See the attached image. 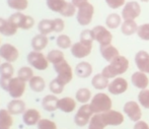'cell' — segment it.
Wrapping results in <instances>:
<instances>
[{
	"mask_svg": "<svg viewBox=\"0 0 149 129\" xmlns=\"http://www.w3.org/2000/svg\"><path fill=\"white\" fill-rule=\"evenodd\" d=\"M129 69V60L126 57L119 55L118 57L112 60L108 66L102 70V74L107 78H115L118 75L124 74Z\"/></svg>",
	"mask_w": 149,
	"mask_h": 129,
	"instance_id": "1",
	"label": "cell"
},
{
	"mask_svg": "<svg viewBox=\"0 0 149 129\" xmlns=\"http://www.w3.org/2000/svg\"><path fill=\"white\" fill-rule=\"evenodd\" d=\"M90 108H91L93 114H102L112 110V100L104 93H98L90 102Z\"/></svg>",
	"mask_w": 149,
	"mask_h": 129,
	"instance_id": "2",
	"label": "cell"
},
{
	"mask_svg": "<svg viewBox=\"0 0 149 129\" xmlns=\"http://www.w3.org/2000/svg\"><path fill=\"white\" fill-rule=\"evenodd\" d=\"M93 13H94L93 5L91 3H89L88 1L83 2L82 4H80L77 7L76 20L78 22V24L82 27L88 26L92 20Z\"/></svg>",
	"mask_w": 149,
	"mask_h": 129,
	"instance_id": "3",
	"label": "cell"
},
{
	"mask_svg": "<svg viewBox=\"0 0 149 129\" xmlns=\"http://www.w3.org/2000/svg\"><path fill=\"white\" fill-rule=\"evenodd\" d=\"M26 61L30 64L31 67L37 69L40 71H44L49 66V61L47 59V56L40 51H31L26 56Z\"/></svg>",
	"mask_w": 149,
	"mask_h": 129,
	"instance_id": "4",
	"label": "cell"
},
{
	"mask_svg": "<svg viewBox=\"0 0 149 129\" xmlns=\"http://www.w3.org/2000/svg\"><path fill=\"white\" fill-rule=\"evenodd\" d=\"M8 20L13 25H15L17 29H22L24 31L31 29V27L35 26V18L31 15L22 13V11L14 12L13 14H11L9 16Z\"/></svg>",
	"mask_w": 149,
	"mask_h": 129,
	"instance_id": "5",
	"label": "cell"
},
{
	"mask_svg": "<svg viewBox=\"0 0 149 129\" xmlns=\"http://www.w3.org/2000/svg\"><path fill=\"white\" fill-rule=\"evenodd\" d=\"M54 70L57 73V78L62 81L64 84H67L72 80L73 78V70L72 67L69 65V63L66 60H62L60 62L53 65Z\"/></svg>",
	"mask_w": 149,
	"mask_h": 129,
	"instance_id": "6",
	"label": "cell"
},
{
	"mask_svg": "<svg viewBox=\"0 0 149 129\" xmlns=\"http://www.w3.org/2000/svg\"><path fill=\"white\" fill-rule=\"evenodd\" d=\"M26 82L18 76L12 77L9 80L7 93L12 99H20L26 93Z\"/></svg>",
	"mask_w": 149,
	"mask_h": 129,
	"instance_id": "7",
	"label": "cell"
},
{
	"mask_svg": "<svg viewBox=\"0 0 149 129\" xmlns=\"http://www.w3.org/2000/svg\"><path fill=\"white\" fill-rule=\"evenodd\" d=\"M92 116H93V112H92L91 108H90V105L83 104L75 114L74 122L77 126L83 127V126H86L89 123Z\"/></svg>",
	"mask_w": 149,
	"mask_h": 129,
	"instance_id": "8",
	"label": "cell"
},
{
	"mask_svg": "<svg viewBox=\"0 0 149 129\" xmlns=\"http://www.w3.org/2000/svg\"><path fill=\"white\" fill-rule=\"evenodd\" d=\"M91 32H92V36H93L94 41H96L97 43H100V46L112 44L113 35L106 27L96 26L91 29Z\"/></svg>",
	"mask_w": 149,
	"mask_h": 129,
	"instance_id": "9",
	"label": "cell"
},
{
	"mask_svg": "<svg viewBox=\"0 0 149 129\" xmlns=\"http://www.w3.org/2000/svg\"><path fill=\"white\" fill-rule=\"evenodd\" d=\"M141 14V7L137 1H129L122 9V18L124 20H135Z\"/></svg>",
	"mask_w": 149,
	"mask_h": 129,
	"instance_id": "10",
	"label": "cell"
},
{
	"mask_svg": "<svg viewBox=\"0 0 149 129\" xmlns=\"http://www.w3.org/2000/svg\"><path fill=\"white\" fill-rule=\"evenodd\" d=\"M0 57L5 62L13 63L19 57V52L15 46L11 45L9 43H5L0 46Z\"/></svg>",
	"mask_w": 149,
	"mask_h": 129,
	"instance_id": "11",
	"label": "cell"
},
{
	"mask_svg": "<svg viewBox=\"0 0 149 129\" xmlns=\"http://www.w3.org/2000/svg\"><path fill=\"white\" fill-rule=\"evenodd\" d=\"M124 113L130 118L131 121L137 122L141 119L142 117V111L140 109V106L137 102L134 101H129L124 105Z\"/></svg>",
	"mask_w": 149,
	"mask_h": 129,
	"instance_id": "12",
	"label": "cell"
},
{
	"mask_svg": "<svg viewBox=\"0 0 149 129\" xmlns=\"http://www.w3.org/2000/svg\"><path fill=\"white\" fill-rule=\"evenodd\" d=\"M100 115H102V118L106 126H119L124 122V116L121 112L110 110L108 112L102 113Z\"/></svg>",
	"mask_w": 149,
	"mask_h": 129,
	"instance_id": "13",
	"label": "cell"
},
{
	"mask_svg": "<svg viewBox=\"0 0 149 129\" xmlns=\"http://www.w3.org/2000/svg\"><path fill=\"white\" fill-rule=\"evenodd\" d=\"M70 50H71V54H72L75 58L82 59V58L87 57L90 53H91L92 45L85 44V43H83V42L79 41L75 44H72Z\"/></svg>",
	"mask_w": 149,
	"mask_h": 129,
	"instance_id": "14",
	"label": "cell"
},
{
	"mask_svg": "<svg viewBox=\"0 0 149 129\" xmlns=\"http://www.w3.org/2000/svg\"><path fill=\"white\" fill-rule=\"evenodd\" d=\"M108 90L110 94L113 95L124 94L128 90V81L123 77H116L112 82H110Z\"/></svg>",
	"mask_w": 149,
	"mask_h": 129,
	"instance_id": "15",
	"label": "cell"
},
{
	"mask_svg": "<svg viewBox=\"0 0 149 129\" xmlns=\"http://www.w3.org/2000/svg\"><path fill=\"white\" fill-rule=\"evenodd\" d=\"M42 119L41 113L37 109H26L22 114V122L26 126H35Z\"/></svg>",
	"mask_w": 149,
	"mask_h": 129,
	"instance_id": "16",
	"label": "cell"
},
{
	"mask_svg": "<svg viewBox=\"0 0 149 129\" xmlns=\"http://www.w3.org/2000/svg\"><path fill=\"white\" fill-rule=\"evenodd\" d=\"M135 63L139 71L148 73L149 71V54L146 51H139L135 56Z\"/></svg>",
	"mask_w": 149,
	"mask_h": 129,
	"instance_id": "17",
	"label": "cell"
},
{
	"mask_svg": "<svg viewBox=\"0 0 149 129\" xmlns=\"http://www.w3.org/2000/svg\"><path fill=\"white\" fill-rule=\"evenodd\" d=\"M7 111L11 114L12 116L20 115L24 114V112L26 110V103L20 99H12L9 103L7 104Z\"/></svg>",
	"mask_w": 149,
	"mask_h": 129,
	"instance_id": "18",
	"label": "cell"
},
{
	"mask_svg": "<svg viewBox=\"0 0 149 129\" xmlns=\"http://www.w3.org/2000/svg\"><path fill=\"white\" fill-rule=\"evenodd\" d=\"M17 27L9 20L0 18V35L5 37H12L17 33Z\"/></svg>",
	"mask_w": 149,
	"mask_h": 129,
	"instance_id": "19",
	"label": "cell"
},
{
	"mask_svg": "<svg viewBox=\"0 0 149 129\" xmlns=\"http://www.w3.org/2000/svg\"><path fill=\"white\" fill-rule=\"evenodd\" d=\"M131 81L134 86L140 88V90H145L149 84L148 76L145 72H142V71H136L135 73H133L131 77Z\"/></svg>",
	"mask_w": 149,
	"mask_h": 129,
	"instance_id": "20",
	"label": "cell"
},
{
	"mask_svg": "<svg viewBox=\"0 0 149 129\" xmlns=\"http://www.w3.org/2000/svg\"><path fill=\"white\" fill-rule=\"evenodd\" d=\"M58 102L59 99L56 95H47L42 100V107L47 112H54L58 110Z\"/></svg>",
	"mask_w": 149,
	"mask_h": 129,
	"instance_id": "21",
	"label": "cell"
},
{
	"mask_svg": "<svg viewBox=\"0 0 149 129\" xmlns=\"http://www.w3.org/2000/svg\"><path fill=\"white\" fill-rule=\"evenodd\" d=\"M48 43H49V40H48L47 36L42 35V34L39 33L31 39V45L33 51L42 52L44 49H46V47L48 46Z\"/></svg>",
	"mask_w": 149,
	"mask_h": 129,
	"instance_id": "22",
	"label": "cell"
},
{
	"mask_svg": "<svg viewBox=\"0 0 149 129\" xmlns=\"http://www.w3.org/2000/svg\"><path fill=\"white\" fill-rule=\"evenodd\" d=\"M100 54L104 57V60L111 62L112 60H114L116 57L119 56V50L116 47L112 45V44H109V45H104L100 47Z\"/></svg>",
	"mask_w": 149,
	"mask_h": 129,
	"instance_id": "23",
	"label": "cell"
},
{
	"mask_svg": "<svg viewBox=\"0 0 149 129\" xmlns=\"http://www.w3.org/2000/svg\"><path fill=\"white\" fill-rule=\"evenodd\" d=\"M76 108V102L74 99L70 97H65V98L59 99L58 102V109L64 113H71Z\"/></svg>",
	"mask_w": 149,
	"mask_h": 129,
	"instance_id": "24",
	"label": "cell"
},
{
	"mask_svg": "<svg viewBox=\"0 0 149 129\" xmlns=\"http://www.w3.org/2000/svg\"><path fill=\"white\" fill-rule=\"evenodd\" d=\"M92 73V66L88 62H80L75 67V74L80 78H86L89 77Z\"/></svg>",
	"mask_w": 149,
	"mask_h": 129,
	"instance_id": "25",
	"label": "cell"
},
{
	"mask_svg": "<svg viewBox=\"0 0 149 129\" xmlns=\"http://www.w3.org/2000/svg\"><path fill=\"white\" fill-rule=\"evenodd\" d=\"M28 83L31 90L35 93H42L46 88L45 79L40 75H33Z\"/></svg>",
	"mask_w": 149,
	"mask_h": 129,
	"instance_id": "26",
	"label": "cell"
},
{
	"mask_svg": "<svg viewBox=\"0 0 149 129\" xmlns=\"http://www.w3.org/2000/svg\"><path fill=\"white\" fill-rule=\"evenodd\" d=\"M13 124L12 115L7 109L0 110V129H10Z\"/></svg>",
	"mask_w": 149,
	"mask_h": 129,
	"instance_id": "27",
	"label": "cell"
},
{
	"mask_svg": "<svg viewBox=\"0 0 149 129\" xmlns=\"http://www.w3.org/2000/svg\"><path fill=\"white\" fill-rule=\"evenodd\" d=\"M38 31L42 35L48 36L49 34L55 32L54 20H42L38 25Z\"/></svg>",
	"mask_w": 149,
	"mask_h": 129,
	"instance_id": "28",
	"label": "cell"
},
{
	"mask_svg": "<svg viewBox=\"0 0 149 129\" xmlns=\"http://www.w3.org/2000/svg\"><path fill=\"white\" fill-rule=\"evenodd\" d=\"M91 84L95 90H104L109 86L110 82H109V78L104 77L102 73L95 74L91 79Z\"/></svg>",
	"mask_w": 149,
	"mask_h": 129,
	"instance_id": "29",
	"label": "cell"
},
{
	"mask_svg": "<svg viewBox=\"0 0 149 129\" xmlns=\"http://www.w3.org/2000/svg\"><path fill=\"white\" fill-rule=\"evenodd\" d=\"M138 26L135 20H125L121 25V32L125 36H131L137 33Z\"/></svg>",
	"mask_w": 149,
	"mask_h": 129,
	"instance_id": "30",
	"label": "cell"
},
{
	"mask_svg": "<svg viewBox=\"0 0 149 129\" xmlns=\"http://www.w3.org/2000/svg\"><path fill=\"white\" fill-rule=\"evenodd\" d=\"M48 8L57 13H61L67 4L66 0H46Z\"/></svg>",
	"mask_w": 149,
	"mask_h": 129,
	"instance_id": "31",
	"label": "cell"
},
{
	"mask_svg": "<svg viewBox=\"0 0 149 129\" xmlns=\"http://www.w3.org/2000/svg\"><path fill=\"white\" fill-rule=\"evenodd\" d=\"M13 74H14V68L12 66V63L5 62L4 61L3 63L0 64V77L10 79V78L13 77Z\"/></svg>",
	"mask_w": 149,
	"mask_h": 129,
	"instance_id": "32",
	"label": "cell"
},
{
	"mask_svg": "<svg viewBox=\"0 0 149 129\" xmlns=\"http://www.w3.org/2000/svg\"><path fill=\"white\" fill-rule=\"evenodd\" d=\"M106 25L109 29H117L122 25V16H120L118 13H111L106 18Z\"/></svg>",
	"mask_w": 149,
	"mask_h": 129,
	"instance_id": "33",
	"label": "cell"
},
{
	"mask_svg": "<svg viewBox=\"0 0 149 129\" xmlns=\"http://www.w3.org/2000/svg\"><path fill=\"white\" fill-rule=\"evenodd\" d=\"M7 5L9 8L16 11H24L28 8V0H7Z\"/></svg>",
	"mask_w": 149,
	"mask_h": 129,
	"instance_id": "34",
	"label": "cell"
},
{
	"mask_svg": "<svg viewBox=\"0 0 149 129\" xmlns=\"http://www.w3.org/2000/svg\"><path fill=\"white\" fill-rule=\"evenodd\" d=\"M75 98H76L77 102H79L81 104H86L87 102H89L90 98H91V93H90V90L86 88H79L76 92Z\"/></svg>",
	"mask_w": 149,
	"mask_h": 129,
	"instance_id": "35",
	"label": "cell"
},
{
	"mask_svg": "<svg viewBox=\"0 0 149 129\" xmlns=\"http://www.w3.org/2000/svg\"><path fill=\"white\" fill-rule=\"evenodd\" d=\"M65 86H66V84H64L62 81H60V80L56 77V78H54L53 80H51V82L49 83V90L52 94L57 96V95L62 94L63 90H64Z\"/></svg>",
	"mask_w": 149,
	"mask_h": 129,
	"instance_id": "36",
	"label": "cell"
},
{
	"mask_svg": "<svg viewBox=\"0 0 149 129\" xmlns=\"http://www.w3.org/2000/svg\"><path fill=\"white\" fill-rule=\"evenodd\" d=\"M47 59L49 61V63L54 65L56 63L60 62V61L64 60L65 56H64V53L61 51V50H51L47 54Z\"/></svg>",
	"mask_w": 149,
	"mask_h": 129,
	"instance_id": "37",
	"label": "cell"
},
{
	"mask_svg": "<svg viewBox=\"0 0 149 129\" xmlns=\"http://www.w3.org/2000/svg\"><path fill=\"white\" fill-rule=\"evenodd\" d=\"M104 127H106V124L104 123L102 115L94 114L88 123V129H104Z\"/></svg>",
	"mask_w": 149,
	"mask_h": 129,
	"instance_id": "38",
	"label": "cell"
},
{
	"mask_svg": "<svg viewBox=\"0 0 149 129\" xmlns=\"http://www.w3.org/2000/svg\"><path fill=\"white\" fill-rule=\"evenodd\" d=\"M33 70L31 69V66H22L18 69L17 71V76L20 79L24 80L26 82H29L31 80V78L33 76Z\"/></svg>",
	"mask_w": 149,
	"mask_h": 129,
	"instance_id": "39",
	"label": "cell"
},
{
	"mask_svg": "<svg viewBox=\"0 0 149 129\" xmlns=\"http://www.w3.org/2000/svg\"><path fill=\"white\" fill-rule=\"evenodd\" d=\"M56 44H57V46L60 48V49H69V48H71V46H72V42H71V39L69 38V36L67 35H64V34H61L57 37V39H56Z\"/></svg>",
	"mask_w": 149,
	"mask_h": 129,
	"instance_id": "40",
	"label": "cell"
},
{
	"mask_svg": "<svg viewBox=\"0 0 149 129\" xmlns=\"http://www.w3.org/2000/svg\"><path fill=\"white\" fill-rule=\"evenodd\" d=\"M138 101L142 107H144L145 109H149V90L147 88L142 90L138 95Z\"/></svg>",
	"mask_w": 149,
	"mask_h": 129,
	"instance_id": "41",
	"label": "cell"
},
{
	"mask_svg": "<svg viewBox=\"0 0 149 129\" xmlns=\"http://www.w3.org/2000/svg\"><path fill=\"white\" fill-rule=\"evenodd\" d=\"M76 8L77 7L72 2H67L66 6H65V8L63 9V11L60 14L62 16H64V18H71V16H73L77 12Z\"/></svg>",
	"mask_w": 149,
	"mask_h": 129,
	"instance_id": "42",
	"label": "cell"
},
{
	"mask_svg": "<svg viewBox=\"0 0 149 129\" xmlns=\"http://www.w3.org/2000/svg\"><path fill=\"white\" fill-rule=\"evenodd\" d=\"M137 35L141 40L149 41V24H144L138 27Z\"/></svg>",
	"mask_w": 149,
	"mask_h": 129,
	"instance_id": "43",
	"label": "cell"
},
{
	"mask_svg": "<svg viewBox=\"0 0 149 129\" xmlns=\"http://www.w3.org/2000/svg\"><path fill=\"white\" fill-rule=\"evenodd\" d=\"M38 129H57V125L54 121L49 119H44L42 118L37 124Z\"/></svg>",
	"mask_w": 149,
	"mask_h": 129,
	"instance_id": "44",
	"label": "cell"
},
{
	"mask_svg": "<svg viewBox=\"0 0 149 129\" xmlns=\"http://www.w3.org/2000/svg\"><path fill=\"white\" fill-rule=\"evenodd\" d=\"M93 41L94 39H93V36H92L91 29H84V31H82L80 33V42L92 45Z\"/></svg>",
	"mask_w": 149,
	"mask_h": 129,
	"instance_id": "45",
	"label": "cell"
},
{
	"mask_svg": "<svg viewBox=\"0 0 149 129\" xmlns=\"http://www.w3.org/2000/svg\"><path fill=\"white\" fill-rule=\"evenodd\" d=\"M108 6L112 9H118V8L122 7L125 5L126 0H104Z\"/></svg>",
	"mask_w": 149,
	"mask_h": 129,
	"instance_id": "46",
	"label": "cell"
},
{
	"mask_svg": "<svg viewBox=\"0 0 149 129\" xmlns=\"http://www.w3.org/2000/svg\"><path fill=\"white\" fill-rule=\"evenodd\" d=\"M55 25V33H62L65 29V22L62 18H54Z\"/></svg>",
	"mask_w": 149,
	"mask_h": 129,
	"instance_id": "47",
	"label": "cell"
},
{
	"mask_svg": "<svg viewBox=\"0 0 149 129\" xmlns=\"http://www.w3.org/2000/svg\"><path fill=\"white\" fill-rule=\"evenodd\" d=\"M134 129H149V125L145 121H137L134 125Z\"/></svg>",
	"mask_w": 149,
	"mask_h": 129,
	"instance_id": "48",
	"label": "cell"
},
{
	"mask_svg": "<svg viewBox=\"0 0 149 129\" xmlns=\"http://www.w3.org/2000/svg\"><path fill=\"white\" fill-rule=\"evenodd\" d=\"M9 80L10 79H8V78L0 77V88H1L3 90H5V92H7L8 84H9Z\"/></svg>",
	"mask_w": 149,
	"mask_h": 129,
	"instance_id": "49",
	"label": "cell"
},
{
	"mask_svg": "<svg viewBox=\"0 0 149 129\" xmlns=\"http://www.w3.org/2000/svg\"><path fill=\"white\" fill-rule=\"evenodd\" d=\"M87 0H71V2H72L73 4H74L76 7H78L80 4H82L83 2H86Z\"/></svg>",
	"mask_w": 149,
	"mask_h": 129,
	"instance_id": "50",
	"label": "cell"
},
{
	"mask_svg": "<svg viewBox=\"0 0 149 129\" xmlns=\"http://www.w3.org/2000/svg\"><path fill=\"white\" fill-rule=\"evenodd\" d=\"M141 2H149V0H140Z\"/></svg>",
	"mask_w": 149,
	"mask_h": 129,
	"instance_id": "51",
	"label": "cell"
},
{
	"mask_svg": "<svg viewBox=\"0 0 149 129\" xmlns=\"http://www.w3.org/2000/svg\"><path fill=\"white\" fill-rule=\"evenodd\" d=\"M0 64H1V57H0Z\"/></svg>",
	"mask_w": 149,
	"mask_h": 129,
	"instance_id": "52",
	"label": "cell"
},
{
	"mask_svg": "<svg viewBox=\"0 0 149 129\" xmlns=\"http://www.w3.org/2000/svg\"><path fill=\"white\" fill-rule=\"evenodd\" d=\"M0 46H1V40H0Z\"/></svg>",
	"mask_w": 149,
	"mask_h": 129,
	"instance_id": "53",
	"label": "cell"
},
{
	"mask_svg": "<svg viewBox=\"0 0 149 129\" xmlns=\"http://www.w3.org/2000/svg\"><path fill=\"white\" fill-rule=\"evenodd\" d=\"M148 73H149V71H148Z\"/></svg>",
	"mask_w": 149,
	"mask_h": 129,
	"instance_id": "54",
	"label": "cell"
}]
</instances>
